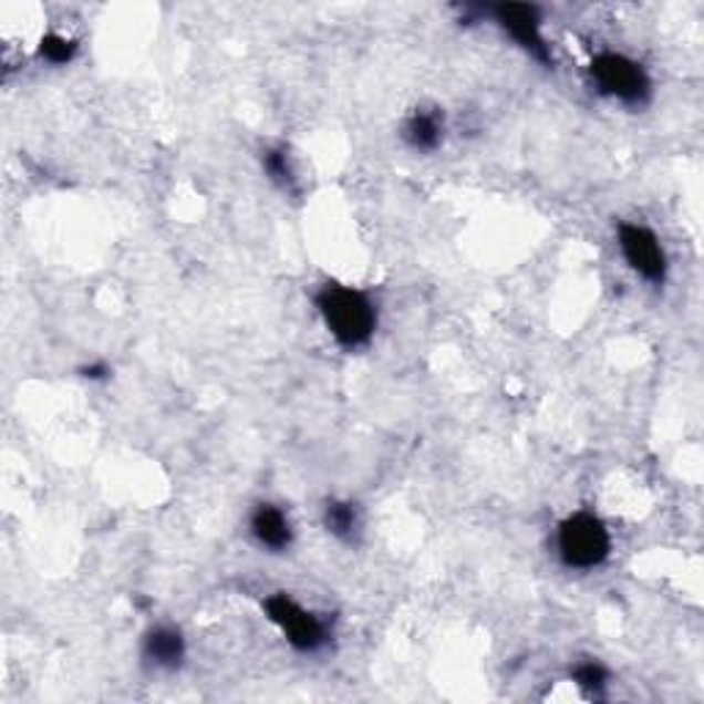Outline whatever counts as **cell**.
<instances>
[{"instance_id":"obj_1","label":"cell","mask_w":704,"mask_h":704,"mask_svg":"<svg viewBox=\"0 0 704 704\" xmlns=\"http://www.w3.org/2000/svg\"><path fill=\"white\" fill-rule=\"evenodd\" d=\"M317 309H320L331 337L348 350L363 348L377 325V311H374L372 300L342 283H325L317 292Z\"/></svg>"},{"instance_id":"obj_2","label":"cell","mask_w":704,"mask_h":704,"mask_svg":"<svg viewBox=\"0 0 704 704\" xmlns=\"http://www.w3.org/2000/svg\"><path fill=\"white\" fill-rule=\"evenodd\" d=\"M559 556L572 570H594L611 553V534L592 513H576L559 526Z\"/></svg>"},{"instance_id":"obj_3","label":"cell","mask_w":704,"mask_h":704,"mask_svg":"<svg viewBox=\"0 0 704 704\" xmlns=\"http://www.w3.org/2000/svg\"><path fill=\"white\" fill-rule=\"evenodd\" d=\"M594 83L603 94L614 96V100L624 102V105H644L650 100V77L641 70L635 61H630L628 55L619 53H600L594 55L592 66Z\"/></svg>"},{"instance_id":"obj_4","label":"cell","mask_w":704,"mask_h":704,"mask_svg":"<svg viewBox=\"0 0 704 704\" xmlns=\"http://www.w3.org/2000/svg\"><path fill=\"white\" fill-rule=\"evenodd\" d=\"M265 611L270 622L287 635L289 644L300 652H317L328 644V628L320 617L306 611L287 594H272L265 600Z\"/></svg>"},{"instance_id":"obj_5","label":"cell","mask_w":704,"mask_h":704,"mask_svg":"<svg viewBox=\"0 0 704 704\" xmlns=\"http://www.w3.org/2000/svg\"><path fill=\"white\" fill-rule=\"evenodd\" d=\"M619 251H622L624 262L633 267L644 281L655 283V287L666 281V253L646 226H619Z\"/></svg>"},{"instance_id":"obj_6","label":"cell","mask_w":704,"mask_h":704,"mask_svg":"<svg viewBox=\"0 0 704 704\" xmlns=\"http://www.w3.org/2000/svg\"><path fill=\"white\" fill-rule=\"evenodd\" d=\"M490 14L496 17L498 25L520 44V48L528 50L537 61L542 64H553V55H550L548 42L542 37V20H539V11L534 6L524 3H501L493 6Z\"/></svg>"},{"instance_id":"obj_7","label":"cell","mask_w":704,"mask_h":704,"mask_svg":"<svg viewBox=\"0 0 704 704\" xmlns=\"http://www.w3.org/2000/svg\"><path fill=\"white\" fill-rule=\"evenodd\" d=\"M185 655H187L185 639H182V633L176 628L161 624V628H155L146 633L144 658L155 669H163V672H174V669L182 666Z\"/></svg>"},{"instance_id":"obj_8","label":"cell","mask_w":704,"mask_h":704,"mask_svg":"<svg viewBox=\"0 0 704 704\" xmlns=\"http://www.w3.org/2000/svg\"><path fill=\"white\" fill-rule=\"evenodd\" d=\"M251 534L267 550H283L292 542V526L289 518L272 504H259L251 515Z\"/></svg>"},{"instance_id":"obj_9","label":"cell","mask_w":704,"mask_h":704,"mask_svg":"<svg viewBox=\"0 0 704 704\" xmlns=\"http://www.w3.org/2000/svg\"><path fill=\"white\" fill-rule=\"evenodd\" d=\"M443 138V118L435 111H416L405 124V141L416 152L438 149Z\"/></svg>"},{"instance_id":"obj_10","label":"cell","mask_w":704,"mask_h":704,"mask_svg":"<svg viewBox=\"0 0 704 704\" xmlns=\"http://www.w3.org/2000/svg\"><path fill=\"white\" fill-rule=\"evenodd\" d=\"M325 528L333 534V537L344 539V542H350L352 537H355L358 531V509L355 504L350 501H328L325 507Z\"/></svg>"},{"instance_id":"obj_11","label":"cell","mask_w":704,"mask_h":704,"mask_svg":"<svg viewBox=\"0 0 704 704\" xmlns=\"http://www.w3.org/2000/svg\"><path fill=\"white\" fill-rule=\"evenodd\" d=\"M262 163H265L267 176H270L278 187H283V190H294V174H292V166H289L287 152L272 146V149L265 152Z\"/></svg>"},{"instance_id":"obj_12","label":"cell","mask_w":704,"mask_h":704,"mask_svg":"<svg viewBox=\"0 0 704 704\" xmlns=\"http://www.w3.org/2000/svg\"><path fill=\"white\" fill-rule=\"evenodd\" d=\"M572 680H576L578 689L598 696L600 691L605 689V683H609V672H605V666H600L598 661H587V663H578L576 672H572Z\"/></svg>"},{"instance_id":"obj_13","label":"cell","mask_w":704,"mask_h":704,"mask_svg":"<svg viewBox=\"0 0 704 704\" xmlns=\"http://www.w3.org/2000/svg\"><path fill=\"white\" fill-rule=\"evenodd\" d=\"M77 44L72 42V39L61 37V33H48V37L42 39V48H39V53L44 55V59L50 61V64H70L72 55H75Z\"/></svg>"},{"instance_id":"obj_14","label":"cell","mask_w":704,"mask_h":704,"mask_svg":"<svg viewBox=\"0 0 704 704\" xmlns=\"http://www.w3.org/2000/svg\"><path fill=\"white\" fill-rule=\"evenodd\" d=\"M107 374H111V369H107L105 363H91V366L83 369V377L89 380H105Z\"/></svg>"}]
</instances>
